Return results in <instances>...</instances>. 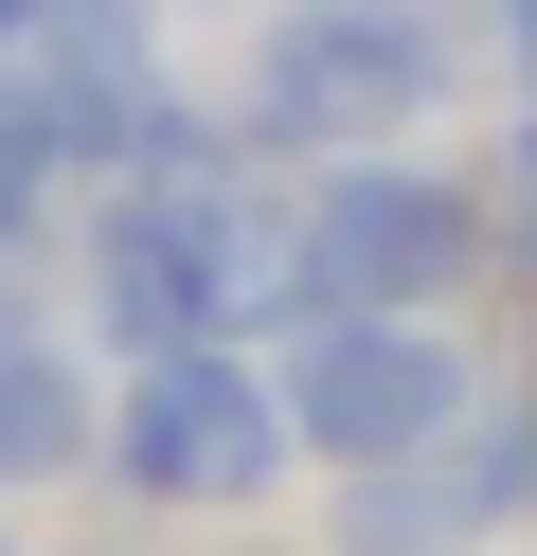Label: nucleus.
Listing matches in <instances>:
<instances>
[{"instance_id":"nucleus-1","label":"nucleus","mask_w":537,"mask_h":556,"mask_svg":"<svg viewBox=\"0 0 537 556\" xmlns=\"http://www.w3.org/2000/svg\"><path fill=\"white\" fill-rule=\"evenodd\" d=\"M286 448H305V413H286V377L251 359V341H143V359H126L107 467H126L143 503H179V520H251Z\"/></svg>"},{"instance_id":"nucleus-2","label":"nucleus","mask_w":537,"mask_h":556,"mask_svg":"<svg viewBox=\"0 0 537 556\" xmlns=\"http://www.w3.org/2000/svg\"><path fill=\"white\" fill-rule=\"evenodd\" d=\"M430 90H448V37H430L412 0H286L269 18V54H251V144H305V162H341V144H376V126H412Z\"/></svg>"},{"instance_id":"nucleus-3","label":"nucleus","mask_w":537,"mask_h":556,"mask_svg":"<svg viewBox=\"0 0 537 556\" xmlns=\"http://www.w3.org/2000/svg\"><path fill=\"white\" fill-rule=\"evenodd\" d=\"M269 377H286V413H305V448H322V467L430 448V431H448L465 395H484V377H465L448 341H430V305H305Z\"/></svg>"},{"instance_id":"nucleus-4","label":"nucleus","mask_w":537,"mask_h":556,"mask_svg":"<svg viewBox=\"0 0 537 556\" xmlns=\"http://www.w3.org/2000/svg\"><path fill=\"white\" fill-rule=\"evenodd\" d=\"M465 269H484V198L465 180H412L376 144H341L305 180V288L322 305H448Z\"/></svg>"},{"instance_id":"nucleus-5","label":"nucleus","mask_w":537,"mask_h":556,"mask_svg":"<svg viewBox=\"0 0 537 556\" xmlns=\"http://www.w3.org/2000/svg\"><path fill=\"white\" fill-rule=\"evenodd\" d=\"M501 503V448H484V395L448 413L430 448H376V467H341V556H465Z\"/></svg>"},{"instance_id":"nucleus-6","label":"nucleus","mask_w":537,"mask_h":556,"mask_svg":"<svg viewBox=\"0 0 537 556\" xmlns=\"http://www.w3.org/2000/svg\"><path fill=\"white\" fill-rule=\"evenodd\" d=\"M54 467H90V359L0 288V484H54Z\"/></svg>"},{"instance_id":"nucleus-7","label":"nucleus","mask_w":537,"mask_h":556,"mask_svg":"<svg viewBox=\"0 0 537 556\" xmlns=\"http://www.w3.org/2000/svg\"><path fill=\"white\" fill-rule=\"evenodd\" d=\"M501 216H520V252H537V109H520V144H501Z\"/></svg>"},{"instance_id":"nucleus-8","label":"nucleus","mask_w":537,"mask_h":556,"mask_svg":"<svg viewBox=\"0 0 537 556\" xmlns=\"http://www.w3.org/2000/svg\"><path fill=\"white\" fill-rule=\"evenodd\" d=\"M501 73H520V90H537V0H501Z\"/></svg>"},{"instance_id":"nucleus-9","label":"nucleus","mask_w":537,"mask_h":556,"mask_svg":"<svg viewBox=\"0 0 537 556\" xmlns=\"http://www.w3.org/2000/svg\"><path fill=\"white\" fill-rule=\"evenodd\" d=\"M0 37H54V0H0Z\"/></svg>"}]
</instances>
